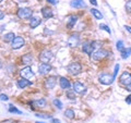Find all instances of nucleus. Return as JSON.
Returning a JSON list of instances; mask_svg holds the SVG:
<instances>
[{"label": "nucleus", "instance_id": "34", "mask_svg": "<svg viewBox=\"0 0 131 123\" xmlns=\"http://www.w3.org/2000/svg\"><path fill=\"white\" fill-rule=\"evenodd\" d=\"M8 99H9V97H8L7 95H5V94H1V95H0V100H5V101H7Z\"/></svg>", "mask_w": 131, "mask_h": 123}, {"label": "nucleus", "instance_id": "5", "mask_svg": "<svg viewBox=\"0 0 131 123\" xmlns=\"http://www.w3.org/2000/svg\"><path fill=\"white\" fill-rule=\"evenodd\" d=\"M98 80H100L101 83L104 84V85H112L114 80H115V77L113 75H110V74H107V73H104V74L100 75Z\"/></svg>", "mask_w": 131, "mask_h": 123}, {"label": "nucleus", "instance_id": "19", "mask_svg": "<svg viewBox=\"0 0 131 123\" xmlns=\"http://www.w3.org/2000/svg\"><path fill=\"white\" fill-rule=\"evenodd\" d=\"M16 85H18L19 88H25L26 86L31 85V82L28 80H25V79H21V80H19L18 82H16Z\"/></svg>", "mask_w": 131, "mask_h": 123}, {"label": "nucleus", "instance_id": "30", "mask_svg": "<svg viewBox=\"0 0 131 123\" xmlns=\"http://www.w3.org/2000/svg\"><path fill=\"white\" fill-rule=\"evenodd\" d=\"M67 96L69 99H71V100H74L75 99V94H74V91H69L67 93Z\"/></svg>", "mask_w": 131, "mask_h": 123}, {"label": "nucleus", "instance_id": "18", "mask_svg": "<svg viewBox=\"0 0 131 123\" xmlns=\"http://www.w3.org/2000/svg\"><path fill=\"white\" fill-rule=\"evenodd\" d=\"M22 63L24 64H26L27 67H28V64H32L33 63V57L31 54H26V55H24L22 57Z\"/></svg>", "mask_w": 131, "mask_h": 123}, {"label": "nucleus", "instance_id": "37", "mask_svg": "<svg viewBox=\"0 0 131 123\" xmlns=\"http://www.w3.org/2000/svg\"><path fill=\"white\" fill-rule=\"evenodd\" d=\"M47 2L51 3V5H56V3H57V0H47Z\"/></svg>", "mask_w": 131, "mask_h": 123}, {"label": "nucleus", "instance_id": "26", "mask_svg": "<svg viewBox=\"0 0 131 123\" xmlns=\"http://www.w3.org/2000/svg\"><path fill=\"white\" fill-rule=\"evenodd\" d=\"M116 47H117V49L118 50H119L120 52L124 50L125 49V46H124V42H122V40H118L117 42V44H116Z\"/></svg>", "mask_w": 131, "mask_h": 123}, {"label": "nucleus", "instance_id": "2", "mask_svg": "<svg viewBox=\"0 0 131 123\" xmlns=\"http://www.w3.org/2000/svg\"><path fill=\"white\" fill-rule=\"evenodd\" d=\"M82 71V67L79 62H71L68 65V72L72 75H78Z\"/></svg>", "mask_w": 131, "mask_h": 123}, {"label": "nucleus", "instance_id": "9", "mask_svg": "<svg viewBox=\"0 0 131 123\" xmlns=\"http://www.w3.org/2000/svg\"><path fill=\"white\" fill-rule=\"evenodd\" d=\"M51 58H52V52L50 50H44L42 54L39 55V60L42 61L43 63H47L48 61H50Z\"/></svg>", "mask_w": 131, "mask_h": 123}, {"label": "nucleus", "instance_id": "29", "mask_svg": "<svg viewBox=\"0 0 131 123\" xmlns=\"http://www.w3.org/2000/svg\"><path fill=\"white\" fill-rule=\"evenodd\" d=\"M35 116L38 118H42V119H50L51 118V114H47V113H36Z\"/></svg>", "mask_w": 131, "mask_h": 123}, {"label": "nucleus", "instance_id": "22", "mask_svg": "<svg viewBox=\"0 0 131 123\" xmlns=\"http://www.w3.org/2000/svg\"><path fill=\"white\" fill-rule=\"evenodd\" d=\"M14 38H15V35L13 33H8V34H6L3 36V40H5L6 43H12V40Z\"/></svg>", "mask_w": 131, "mask_h": 123}, {"label": "nucleus", "instance_id": "36", "mask_svg": "<svg viewBox=\"0 0 131 123\" xmlns=\"http://www.w3.org/2000/svg\"><path fill=\"white\" fill-rule=\"evenodd\" d=\"M126 102L127 104H131V95H129V96H127V98H126Z\"/></svg>", "mask_w": 131, "mask_h": 123}, {"label": "nucleus", "instance_id": "1", "mask_svg": "<svg viewBox=\"0 0 131 123\" xmlns=\"http://www.w3.org/2000/svg\"><path fill=\"white\" fill-rule=\"evenodd\" d=\"M108 55H109V52L107 50H105V49H97L96 51L93 52L92 58H93V60H95V61H101V60L105 59Z\"/></svg>", "mask_w": 131, "mask_h": 123}, {"label": "nucleus", "instance_id": "12", "mask_svg": "<svg viewBox=\"0 0 131 123\" xmlns=\"http://www.w3.org/2000/svg\"><path fill=\"white\" fill-rule=\"evenodd\" d=\"M38 71H39V74L45 75L51 71V65L49 63H42V64H39V67H38Z\"/></svg>", "mask_w": 131, "mask_h": 123}, {"label": "nucleus", "instance_id": "28", "mask_svg": "<svg viewBox=\"0 0 131 123\" xmlns=\"http://www.w3.org/2000/svg\"><path fill=\"white\" fill-rule=\"evenodd\" d=\"M9 111L10 112H13V113H18V114H21L22 113L19 109H16L15 107H13V105H9Z\"/></svg>", "mask_w": 131, "mask_h": 123}, {"label": "nucleus", "instance_id": "7", "mask_svg": "<svg viewBox=\"0 0 131 123\" xmlns=\"http://www.w3.org/2000/svg\"><path fill=\"white\" fill-rule=\"evenodd\" d=\"M119 82H120V84L125 85L126 87L128 85H130L131 84V73L130 72H127V71L124 72L120 75V77H119Z\"/></svg>", "mask_w": 131, "mask_h": 123}, {"label": "nucleus", "instance_id": "43", "mask_svg": "<svg viewBox=\"0 0 131 123\" xmlns=\"http://www.w3.org/2000/svg\"><path fill=\"white\" fill-rule=\"evenodd\" d=\"M1 68H2V63H1V62H0V69H1Z\"/></svg>", "mask_w": 131, "mask_h": 123}, {"label": "nucleus", "instance_id": "24", "mask_svg": "<svg viewBox=\"0 0 131 123\" xmlns=\"http://www.w3.org/2000/svg\"><path fill=\"white\" fill-rule=\"evenodd\" d=\"M91 13L94 15V18L97 19V20H102V19H103V14H102L97 9H92L91 10Z\"/></svg>", "mask_w": 131, "mask_h": 123}, {"label": "nucleus", "instance_id": "14", "mask_svg": "<svg viewBox=\"0 0 131 123\" xmlns=\"http://www.w3.org/2000/svg\"><path fill=\"white\" fill-rule=\"evenodd\" d=\"M59 84H60V87L62 89H69L70 88V82H69V80L67 79V77H60L59 80Z\"/></svg>", "mask_w": 131, "mask_h": 123}, {"label": "nucleus", "instance_id": "45", "mask_svg": "<svg viewBox=\"0 0 131 123\" xmlns=\"http://www.w3.org/2000/svg\"><path fill=\"white\" fill-rule=\"evenodd\" d=\"M1 1H2V0H0V2H1Z\"/></svg>", "mask_w": 131, "mask_h": 123}, {"label": "nucleus", "instance_id": "4", "mask_svg": "<svg viewBox=\"0 0 131 123\" xmlns=\"http://www.w3.org/2000/svg\"><path fill=\"white\" fill-rule=\"evenodd\" d=\"M33 14V11L30 8H20L18 10V16L20 19H30Z\"/></svg>", "mask_w": 131, "mask_h": 123}, {"label": "nucleus", "instance_id": "42", "mask_svg": "<svg viewBox=\"0 0 131 123\" xmlns=\"http://www.w3.org/2000/svg\"><path fill=\"white\" fill-rule=\"evenodd\" d=\"M126 88H127V89H128V91H130V92H131V84H130V85H128V86H127V87H126Z\"/></svg>", "mask_w": 131, "mask_h": 123}, {"label": "nucleus", "instance_id": "15", "mask_svg": "<svg viewBox=\"0 0 131 123\" xmlns=\"http://www.w3.org/2000/svg\"><path fill=\"white\" fill-rule=\"evenodd\" d=\"M70 6L72 8H77V9H81V8L85 7V3L83 0H72L70 2Z\"/></svg>", "mask_w": 131, "mask_h": 123}, {"label": "nucleus", "instance_id": "23", "mask_svg": "<svg viewBox=\"0 0 131 123\" xmlns=\"http://www.w3.org/2000/svg\"><path fill=\"white\" fill-rule=\"evenodd\" d=\"M131 54V47H128V48H125L124 50L121 51V58L122 59H127V58H129V56Z\"/></svg>", "mask_w": 131, "mask_h": 123}, {"label": "nucleus", "instance_id": "38", "mask_svg": "<svg viewBox=\"0 0 131 123\" xmlns=\"http://www.w3.org/2000/svg\"><path fill=\"white\" fill-rule=\"evenodd\" d=\"M51 123H60V120H58V119H52Z\"/></svg>", "mask_w": 131, "mask_h": 123}, {"label": "nucleus", "instance_id": "27", "mask_svg": "<svg viewBox=\"0 0 131 123\" xmlns=\"http://www.w3.org/2000/svg\"><path fill=\"white\" fill-rule=\"evenodd\" d=\"M52 104H54V106L56 108L58 109H62V102H61L59 99H54V101H52Z\"/></svg>", "mask_w": 131, "mask_h": 123}, {"label": "nucleus", "instance_id": "3", "mask_svg": "<svg viewBox=\"0 0 131 123\" xmlns=\"http://www.w3.org/2000/svg\"><path fill=\"white\" fill-rule=\"evenodd\" d=\"M20 75L22 76V79H25V80H31L35 76L34 72H33V70H32V68L30 67V65L23 68L21 71H20Z\"/></svg>", "mask_w": 131, "mask_h": 123}, {"label": "nucleus", "instance_id": "17", "mask_svg": "<svg viewBox=\"0 0 131 123\" xmlns=\"http://www.w3.org/2000/svg\"><path fill=\"white\" fill-rule=\"evenodd\" d=\"M42 14L45 19H50L52 18V15H54V13H52V10L50 9V8H43L42 9Z\"/></svg>", "mask_w": 131, "mask_h": 123}, {"label": "nucleus", "instance_id": "6", "mask_svg": "<svg viewBox=\"0 0 131 123\" xmlns=\"http://www.w3.org/2000/svg\"><path fill=\"white\" fill-rule=\"evenodd\" d=\"M96 42H88L83 44V46H82V50H83V52H85V54L88 55H92L94 52V49H95L96 47Z\"/></svg>", "mask_w": 131, "mask_h": 123}, {"label": "nucleus", "instance_id": "32", "mask_svg": "<svg viewBox=\"0 0 131 123\" xmlns=\"http://www.w3.org/2000/svg\"><path fill=\"white\" fill-rule=\"evenodd\" d=\"M126 10L128 11L129 13H131V0L127 1V3H126Z\"/></svg>", "mask_w": 131, "mask_h": 123}, {"label": "nucleus", "instance_id": "10", "mask_svg": "<svg viewBox=\"0 0 131 123\" xmlns=\"http://www.w3.org/2000/svg\"><path fill=\"white\" fill-rule=\"evenodd\" d=\"M57 84V77L56 76H48L45 80V87L48 89H51L55 87V85Z\"/></svg>", "mask_w": 131, "mask_h": 123}, {"label": "nucleus", "instance_id": "20", "mask_svg": "<svg viewBox=\"0 0 131 123\" xmlns=\"http://www.w3.org/2000/svg\"><path fill=\"white\" fill-rule=\"evenodd\" d=\"M30 104L36 106L37 108H44L45 106H46V100L43 99V98H42V99H38V100H34V101H32V102H30Z\"/></svg>", "mask_w": 131, "mask_h": 123}, {"label": "nucleus", "instance_id": "40", "mask_svg": "<svg viewBox=\"0 0 131 123\" xmlns=\"http://www.w3.org/2000/svg\"><path fill=\"white\" fill-rule=\"evenodd\" d=\"M90 2H91L92 5H94V6H97V2H96V0H90Z\"/></svg>", "mask_w": 131, "mask_h": 123}, {"label": "nucleus", "instance_id": "35", "mask_svg": "<svg viewBox=\"0 0 131 123\" xmlns=\"http://www.w3.org/2000/svg\"><path fill=\"white\" fill-rule=\"evenodd\" d=\"M2 123H16L15 120H12V119H8V120H5Z\"/></svg>", "mask_w": 131, "mask_h": 123}, {"label": "nucleus", "instance_id": "8", "mask_svg": "<svg viewBox=\"0 0 131 123\" xmlns=\"http://www.w3.org/2000/svg\"><path fill=\"white\" fill-rule=\"evenodd\" d=\"M24 44H25V40H24V38L20 37V36H15V38L12 40L11 43V47L13 49H19L24 46Z\"/></svg>", "mask_w": 131, "mask_h": 123}, {"label": "nucleus", "instance_id": "16", "mask_svg": "<svg viewBox=\"0 0 131 123\" xmlns=\"http://www.w3.org/2000/svg\"><path fill=\"white\" fill-rule=\"evenodd\" d=\"M77 21H78V16L77 15L69 16V19H68V21H67V27L69 28V30H71V28L74 26V24L77 23Z\"/></svg>", "mask_w": 131, "mask_h": 123}, {"label": "nucleus", "instance_id": "11", "mask_svg": "<svg viewBox=\"0 0 131 123\" xmlns=\"http://www.w3.org/2000/svg\"><path fill=\"white\" fill-rule=\"evenodd\" d=\"M80 43V37H79V34H72L70 37L68 38V45L70 47H75L78 46Z\"/></svg>", "mask_w": 131, "mask_h": 123}, {"label": "nucleus", "instance_id": "25", "mask_svg": "<svg viewBox=\"0 0 131 123\" xmlns=\"http://www.w3.org/2000/svg\"><path fill=\"white\" fill-rule=\"evenodd\" d=\"M64 116L67 117L68 119H73L74 118V111L72 109H67L64 111Z\"/></svg>", "mask_w": 131, "mask_h": 123}, {"label": "nucleus", "instance_id": "33", "mask_svg": "<svg viewBox=\"0 0 131 123\" xmlns=\"http://www.w3.org/2000/svg\"><path fill=\"white\" fill-rule=\"evenodd\" d=\"M118 70H119V64H116L115 65V71H114V77H116V75H117V73H118Z\"/></svg>", "mask_w": 131, "mask_h": 123}, {"label": "nucleus", "instance_id": "41", "mask_svg": "<svg viewBox=\"0 0 131 123\" xmlns=\"http://www.w3.org/2000/svg\"><path fill=\"white\" fill-rule=\"evenodd\" d=\"M3 16H5V14H3V12L0 10V20H2V19H3Z\"/></svg>", "mask_w": 131, "mask_h": 123}, {"label": "nucleus", "instance_id": "31", "mask_svg": "<svg viewBox=\"0 0 131 123\" xmlns=\"http://www.w3.org/2000/svg\"><path fill=\"white\" fill-rule=\"evenodd\" d=\"M100 28H101V30H104V31H106L107 33H109V34H110V33H112V31H110V28H109L107 25H106V24H101V25H100Z\"/></svg>", "mask_w": 131, "mask_h": 123}, {"label": "nucleus", "instance_id": "21", "mask_svg": "<svg viewBox=\"0 0 131 123\" xmlns=\"http://www.w3.org/2000/svg\"><path fill=\"white\" fill-rule=\"evenodd\" d=\"M40 23H42V20H40L39 18H32L30 26H31V28H35V27H37Z\"/></svg>", "mask_w": 131, "mask_h": 123}, {"label": "nucleus", "instance_id": "13", "mask_svg": "<svg viewBox=\"0 0 131 123\" xmlns=\"http://www.w3.org/2000/svg\"><path fill=\"white\" fill-rule=\"evenodd\" d=\"M73 91L79 93V94H83L86 92V87L82 83H80V82H75V83L73 84Z\"/></svg>", "mask_w": 131, "mask_h": 123}, {"label": "nucleus", "instance_id": "39", "mask_svg": "<svg viewBox=\"0 0 131 123\" xmlns=\"http://www.w3.org/2000/svg\"><path fill=\"white\" fill-rule=\"evenodd\" d=\"M125 28H126V30H127V31H128V32L130 33V34H131V26H128V25H126V26H125Z\"/></svg>", "mask_w": 131, "mask_h": 123}, {"label": "nucleus", "instance_id": "44", "mask_svg": "<svg viewBox=\"0 0 131 123\" xmlns=\"http://www.w3.org/2000/svg\"><path fill=\"white\" fill-rule=\"evenodd\" d=\"M36 123H43V122H36Z\"/></svg>", "mask_w": 131, "mask_h": 123}]
</instances>
